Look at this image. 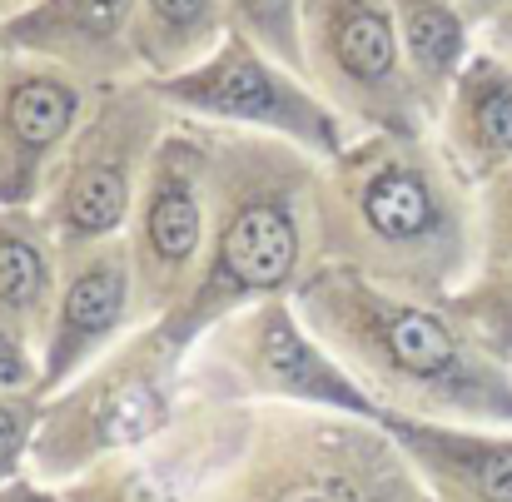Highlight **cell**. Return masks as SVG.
<instances>
[{
  "instance_id": "obj_26",
  "label": "cell",
  "mask_w": 512,
  "mask_h": 502,
  "mask_svg": "<svg viewBox=\"0 0 512 502\" xmlns=\"http://www.w3.org/2000/svg\"><path fill=\"white\" fill-rule=\"evenodd\" d=\"M483 45L512 60V5L503 10V15H498V20H488V25H483Z\"/></svg>"
},
{
  "instance_id": "obj_27",
  "label": "cell",
  "mask_w": 512,
  "mask_h": 502,
  "mask_svg": "<svg viewBox=\"0 0 512 502\" xmlns=\"http://www.w3.org/2000/svg\"><path fill=\"white\" fill-rule=\"evenodd\" d=\"M458 5H463V10H468L478 25H488V20H498V15L508 10L512 0H458Z\"/></svg>"
},
{
  "instance_id": "obj_12",
  "label": "cell",
  "mask_w": 512,
  "mask_h": 502,
  "mask_svg": "<svg viewBox=\"0 0 512 502\" xmlns=\"http://www.w3.org/2000/svg\"><path fill=\"white\" fill-rule=\"evenodd\" d=\"M95 90L75 75L5 55L0 65V204L5 209H40L50 174L60 169L70 140L90 115Z\"/></svg>"
},
{
  "instance_id": "obj_5",
  "label": "cell",
  "mask_w": 512,
  "mask_h": 502,
  "mask_svg": "<svg viewBox=\"0 0 512 502\" xmlns=\"http://www.w3.org/2000/svg\"><path fill=\"white\" fill-rule=\"evenodd\" d=\"M189 403V348L165 324H140L100 353L85 373L55 388L40 408L30 473L40 483H75L95 463L160 438Z\"/></svg>"
},
{
  "instance_id": "obj_16",
  "label": "cell",
  "mask_w": 512,
  "mask_h": 502,
  "mask_svg": "<svg viewBox=\"0 0 512 502\" xmlns=\"http://www.w3.org/2000/svg\"><path fill=\"white\" fill-rule=\"evenodd\" d=\"M433 140L468 184H493L512 169V60L478 45V55L453 80Z\"/></svg>"
},
{
  "instance_id": "obj_6",
  "label": "cell",
  "mask_w": 512,
  "mask_h": 502,
  "mask_svg": "<svg viewBox=\"0 0 512 502\" xmlns=\"http://www.w3.org/2000/svg\"><path fill=\"white\" fill-rule=\"evenodd\" d=\"M189 383L219 403L244 408H319L378 418V403L339 363V353L309 329L294 299H264L189 348Z\"/></svg>"
},
{
  "instance_id": "obj_9",
  "label": "cell",
  "mask_w": 512,
  "mask_h": 502,
  "mask_svg": "<svg viewBox=\"0 0 512 502\" xmlns=\"http://www.w3.org/2000/svg\"><path fill=\"white\" fill-rule=\"evenodd\" d=\"M304 75L353 135H433L388 0H304Z\"/></svg>"
},
{
  "instance_id": "obj_24",
  "label": "cell",
  "mask_w": 512,
  "mask_h": 502,
  "mask_svg": "<svg viewBox=\"0 0 512 502\" xmlns=\"http://www.w3.org/2000/svg\"><path fill=\"white\" fill-rule=\"evenodd\" d=\"M0 393H35L45 398V358L40 343L20 338L0 324Z\"/></svg>"
},
{
  "instance_id": "obj_20",
  "label": "cell",
  "mask_w": 512,
  "mask_h": 502,
  "mask_svg": "<svg viewBox=\"0 0 512 502\" xmlns=\"http://www.w3.org/2000/svg\"><path fill=\"white\" fill-rule=\"evenodd\" d=\"M229 30L304 75V0H224Z\"/></svg>"
},
{
  "instance_id": "obj_25",
  "label": "cell",
  "mask_w": 512,
  "mask_h": 502,
  "mask_svg": "<svg viewBox=\"0 0 512 502\" xmlns=\"http://www.w3.org/2000/svg\"><path fill=\"white\" fill-rule=\"evenodd\" d=\"M0 502H70V498H65V488L40 483L35 473H20V478L0 483Z\"/></svg>"
},
{
  "instance_id": "obj_17",
  "label": "cell",
  "mask_w": 512,
  "mask_h": 502,
  "mask_svg": "<svg viewBox=\"0 0 512 502\" xmlns=\"http://www.w3.org/2000/svg\"><path fill=\"white\" fill-rule=\"evenodd\" d=\"M65 244L40 209L0 204V324L30 343H45L60 294Z\"/></svg>"
},
{
  "instance_id": "obj_11",
  "label": "cell",
  "mask_w": 512,
  "mask_h": 502,
  "mask_svg": "<svg viewBox=\"0 0 512 502\" xmlns=\"http://www.w3.org/2000/svg\"><path fill=\"white\" fill-rule=\"evenodd\" d=\"M254 408L219 403L189 383V403L170 428L130 453H115L65 483L70 502H194L249 438Z\"/></svg>"
},
{
  "instance_id": "obj_1",
  "label": "cell",
  "mask_w": 512,
  "mask_h": 502,
  "mask_svg": "<svg viewBox=\"0 0 512 502\" xmlns=\"http://www.w3.org/2000/svg\"><path fill=\"white\" fill-rule=\"evenodd\" d=\"M319 264L448 304L483 274V194L433 135H358L324 165Z\"/></svg>"
},
{
  "instance_id": "obj_10",
  "label": "cell",
  "mask_w": 512,
  "mask_h": 502,
  "mask_svg": "<svg viewBox=\"0 0 512 502\" xmlns=\"http://www.w3.org/2000/svg\"><path fill=\"white\" fill-rule=\"evenodd\" d=\"M214 234V155H209V125L174 120L160 140L145 189L135 199L125 244L140 284L145 324L170 319L199 284V269L209 259Z\"/></svg>"
},
{
  "instance_id": "obj_4",
  "label": "cell",
  "mask_w": 512,
  "mask_h": 502,
  "mask_svg": "<svg viewBox=\"0 0 512 502\" xmlns=\"http://www.w3.org/2000/svg\"><path fill=\"white\" fill-rule=\"evenodd\" d=\"M194 502H433L378 418L254 408L249 438Z\"/></svg>"
},
{
  "instance_id": "obj_29",
  "label": "cell",
  "mask_w": 512,
  "mask_h": 502,
  "mask_svg": "<svg viewBox=\"0 0 512 502\" xmlns=\"http://www.w3.org/2000/svg\"><path fill=\"white\" fill-rule=\"evenodd\" d=\"M5 55H10V50H5V35H0V65H5Z\"/></svg>"
},
{
  "instance_id": "obj_28",
  "label": "cell",
  "mask_w": 512,
  "mask_h": 502,
  "mask_svg": "<svg viewBox=\"0 0 512 502\" xmlns=\"http://www.w3.org/2000/svg\"><path fill=\"white\" fill-rule=\"evenodd\" d=\"M30 5H35V0H0V25H5V20H15L20 10H30Z\"/></svg>"
},
{
  "instance_id": "obj_15",
  "label": "cell",
  "mask_w": 512,
  "mask_h": 502,
  "mask_svg": "<svg viewBox=\"0 0 512 502\" xmlns=\"http://www.w3.org/2000/svg\"><path fill=\"white\" fill-rule=\"evenodd\" d=\"M378 423L393 433L433 502H512V428L403 413H383Z\"/></svg>"
},
{
  "instance_id": "obj_18",
  "label": "cell",
  "mask_w": 512,
  "mask_h": 502,
  "mask_svg": "<svg viewBox=\"0 0 512 502\" xmlns=\"http://www.w3.org/2000/svg\"><path fill=\"white\" fill-rule=\"evenodd\" d=\"M388 5H393V20H398V40H403L413 90L438 125V110H443L453 80L463 75V65L483 45V25L458 0H388Z\"/></svg>"
},
{
  "instance_id": "obj_2",
  "label": "cell",
  "mask_w": 512,
  "mask_h": 502,
  "mask_svg": "<svg viewBox=\"0 0 512 502\" xmlns=\"http://www.w3.org/2000/svg\"><path fill=\"white\" fill-rule=\"evenodd\" d=\"M294 304L378 403V418L403 413L512 428V368L453 304L383 289L334 264H319Z\"/></svg>"
},
{
  "instance_id": "obj_7",
  "label": "cell",
  "mask_w": 512,
  "mask_h": 502,
  "mask_svg": "<svg viewBox=\"0 0 512 502\" xmlns=\"http://www.w3.org/2000/svg\"><path fill=\"white\" fill-rule=\"evenodd\" d=\"M174 120L179 115L150 80L95 90L80 135L70 140L40 199V214L60 234V244H100L130 229L150 160Z\"/></svg>"
},
{
  "instance_id": "obj_19",
  "label": "cell",
  "mask_w": 512,
  "mask_h": 502,
  "mask_svg": "<svg viewBox=\"0 0 512 502\" xmlns=\"http://www.w3.org/2000/svg\"><path fill=\"white\" fill-rule=\"evenodd\" d=\"M229 40L224 0H135V60L145 80H174Z\"/></svg>"
},
{
  "instance_id": "obj_3",
  "label": "cell",
  "mask_w": 512,
  "mask_h": 502,
  "mask_svg": "<svg viewBox=\"0 0 512 502\" xmlns=\"http://www.w3.org/2000/svg\"><path fill=\"white\" fill-rule=\"evenodd\" d=\"M214 155V234L209 259L189 299L160 319L184 348H194L219 319L294 299L319 269V184L324 160L289 140L209 125Z\"/></svg>"
},
{
  "instance_id": "obj_14",
  "label": "cell",
  "mask_w": 512,
  "mask_h": 502,
  "mask_svg": "<svg viewBox=\"0 0 512 502\" xmlns=\"http://www.w3.org/2000/svg\"><path fill=\"white\" fill-rule=\"evenodd\" d=\"M0 35L10 55L45 60L90 90L145 80L135 60V0H35Z\"/></svg>"
},
{
  "instance_id": "obj_8",
  "label": "cell",
  "mask_w": 512,
  "mask_h": 502,
  "mask_svg": "<svg viewBox=\"0 0 512 502\" xmlns=\"http://www.w3.org/2000/svg\"><path fill=\"white\" fill-rule=\"evenodd\" d=\"M155 85V80H150ZM165 95L174 115L219 125V130H249L269 140H289L314 160H339L343 150L358 140L353 125L309 85V75L289 70L254 40L234 35L189 75H174L155 85Z\"/></svg>"
},
{
  "instance_id": "obj_13",
  "label": "cell",
  "mask_w": 512,
  "mask_h": 502,
  "mask_svg": "<svg viewBox=\"0 0 512 502\" xmlns=\"http://www.w3.org/2000/svg\"><path fill=\"white\" fill-rule=\"evenodd\" d=\"M140 324H145V309H140V284H135L125 234L100 239V244H65L55 314L40 343L45 398L65 388L75 373H85L120 338H130Z\"/></svg>"
},
{
  "instance_id": "obj_21",
  "label": "cell",
  "mask_w": 512,
  "mask_h": 502,
  "mask_svg": "<svg viewBox=\"0 0 512 502\" xmlns=\"http://www.w3.org/2000/svg\"><path fill=\"white\" fill-rule=\"evenodd\" d=\"M448 304H453L458 319L512 368V269H483V274H478L463 294H453Z\"/></svg>"
},
{
  "instance_id": "obj_23",
  "label": "cell",
  "mask_w": 512,
  "mask_h": 502,
  "mask_svg": "<svg viewBox=\"0 0 512 502\" xmlns=\"http://www.w3.org/2000/svg\"><path fill=\"white\" fill-rule=\"evenodd\" d=\"M483 194V269H512V169L498 174Z\"/></svg>"
},
{
  "instance_id": "obj_22",
  "label": "cell",
  "mask_w": 512,
  "mask_h": 502,
  "mask_svg": "<svg viewBox=\"0 0 512 502\" xmlns=\"http://www.w3.org/2000/svg\"><path fill=\"white\" fill-rule=\"evenodd\" d=\"M40 408H45V398H35V393H0V483L30 473Z\"/></svg>"
}]
</instances>
